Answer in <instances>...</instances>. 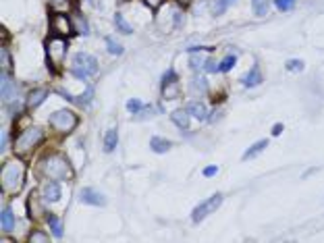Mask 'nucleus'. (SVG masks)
<instances>
[{
	"label": "nucleus",
	"mask_w": 324,
	"mask_h": 243,
	"mask_svg": "<svg viewBox=\"0 0 324 243\" xmlns=\"http://www.w3.org/2000/svg\"><path fill=\"white\" fill-rule=\"evenodd\" d=\"M42 172L50 179L54 181H63V179H69L73 175L71 170V164H69V160L65 158L63 154H50L44 158L42 162Z\"/></svg>",
	"instance_id": "f257e3e1"
},
{
	"label": "nucleus",
	"mask_w": 324,
	"mask_h": 243,
	"mask_svg": "<svg viewBox=\"0 0 324 243\" xmlns=\"http://www.w3.org/2000/svg\"><path fill=\"white\" fill-rule=\"evenodd\" d=\"M0 179H2V189H4V192H8V194L19 192V189L23 187V179H25L23 164L17 162V160L6 162L2 167V175H0Z\"/></svg>",
	"instance_id": "f03ea898"
},
{
	"label": "nucleus",
	"mask_w": 324,
	"mask_h": 243,
	"mask_svg": "<svg viewBox=\"0 0 324 243\" xmlns=\"http://www.w3.org/2000/svg\"><path fill=\"white\" fill-rule=\"evenodd\" d=\"M42 140H44V131L40 127H29V129H25V131H21L15 140L17 156H29L40 146Z\"/></svg>",
	"instance_id": "7ed1b4c3"
},
{
	"label": "nucleus",
	"mask_w": 324,
	"mask_h": 243,
	"mask_svg": "<svg viewBox=\"0 0 324 243\" xmlns=\"http://www.w3.org/2000/svg\"><path fill=\"white\" fill-rule=\"evenodd\" d=\"M71 73L77 77V79L85 81L87 77L98 73V60H96L92 54H87V52H77L73 56V63H71Z\"/></svg>",
	"instance_id": "20e7f679"
},
{
	"label": "nucleus",
	"mask_w": 324,
	"mask_h": 243,
	"mask_svg": "<svg viewBox=\"0 0 324 243\" xmlns=\"http://www.w3.org/2000/svg\"><path fill=\"white\" fill-rule=\"evenodd\" d=\"M65 56H67V40L63 36H56L54 33V36L46 42V58H48L50 67L56 71V69L63 65Z\"/></svg>",
	"instance_id": "39448f33"
},
{
	"label": "nucleus",
	"mask_w": 324,
	"mask_h": 243,
	"mask_svg": "<svg viewBox=\"0 0 324 243\" xmlns=\"http://www.w3.org/2000/svg\"><path fill=\"white\" fill-rule=\"evenodd\" d=\"M50 125L54 127L58 133H69V131H73V127L77 125V117L71 110H56L54 115H50Z\"/></svg>",
	"instance_id": "423d86ee"
},
{
	"label": "nucleus",
	"mask_w": 324,
	"mask_h": 243,
	"mask_svg": "<svg viewBox=\"0 0 324 243\" xmlns=\"http://www.w3.org/2000/svg\"><path fill=\"white\" fill-rule=\"evenodd\" d=\"M221 204H223V195H221V194L210 195L206 202H202L199 206H196L194 214H191V220H194V222H202L206 216H210L212 212H216L218 208H221Z\"/></svg>",
	"instance_id": "0eeeda50"
},
{
	"label": "nucleus",
	"mask_w": 324,
	"mask_h": 243,
	"mask_svg": "<svg viewBox=\"0 0 324 243\" xmlns=\"http://www.w3.org/2000/svg\"><path fill=\"white\" fill-rule=\"evenodd\" d=\"M50 25H52V29H54L56 36H71V33L75 31V25H73V19L71 17H67L65 13H54L50 17Z\"/></svg>",
	"instance_id": "6e6552de"
},
{
	"label": "nucleus",
	"mask_w": 324,
	"mask_h": 243,
	"mask_svg": "<svg viewBox=\"0 0 324 243\" xmlns=\"http://www.w3.org/2000/svg\"><path fill=\"white\" fill-rule=\"evenodd\" d=\"M162 96L164 98H179L181 96V85L177 79V73L169 71L162 79Z\"/></svg>",
	"instance_id": "1a4fd4ad"
},
{
	"label": "nucleus",
	"mask_w": 324,
	"mask_h": 243,
	"mask_svg": "<svg viewBox=\"0 0 324 243\" xmlns=\"http://www.w3.org/2000/svg\"><path fill=\"white\" fill-rule=\"evenodd\" d=\"M0 94H2V102L4 104H11L17 100V94H19V90H17V83L11 79L8 75H0Z\"/></svg>",
	"instance_id": "9d476101"
},
{
	"label": "nucleus",
	"mask_w": 324,
	"mask_h": 243,
	"mask_svg": "<svg viewBox=\"0 0 324 243\" xmlns=\"http://www.w3.org/2000/svg\"><path fill=\"white\" fill-rule=\"evenodd\" d=\"M79 199L83 204H90V206H104L106 204V199H104V195L102 194H98L96 189H81V195H79Z\"/></svg>",
	"instance_id": "9b49d317"
},
{
	"label": "nucleus",
	"mask_w": 324,
	"mask_h": 243,
	"mask_svg": "<svg viewBox=\"0 0 324 243\" xmlns=\"http://www.w3.org/2000/svg\"><path fill=\"white\" fill-rule=\"evenodd\" d=\"M241 83L245 85V88H256V85L262 83V73H260V67L258 65H253L248 73H245L241 77Z\"/></svg>",
	"instance_id": "f8f14e48"
},
{
	"label": "nucleus",
	"mask_w": 324,
	"mask_h": 243,
	"mask_svg": "<svg viewBox=\"0 0 324 243\" xmlns=\"http://www.w3.org/2000/svg\"><path fill=\"white\" fill-rule=\"evenodd\" d=\"M42 195H44V199L46 202H58L60 199V185H58V181H48L46 185H44V189H42Z\"/></svg>",
	"instance_id": "ddd939ff"
},
{
	"label": "nucleus",
	"mask_w": 324,
	"mask_h": 243,
	"mask_svg": "<svg viewBox=\"0 0 324 243\" xmlns=\"http://www.w3.org/2000/svg\"><path fill=\"white\" fill-rule=\"evenodd\" d=\"M46 98H48V92L46 90H33V92H29L27 102H25V108H27V110H36Z\"/></svg>",
	"instance_id": "4468645a"
},
{
	"label": "nucleus",
	"mask_w": 324,
	"mask_h": 243,
	"mask_svg": "<svg viewBox=\"0 0 324 243\" xmlns=\"http://www.w3.org/2000/svg\"><path fill=\"white\" fill-rule=\"evenodd\" d=\"M189 117H191V115H189L187 108H185V110L179 108V110H173V112H171V121H173V123L177 125L179 129H189Z\"/></svg>",
	"instance_id": "2eb2a0df"
},
{
	"label": "nucleus",
	"mask_w": 324,
	"mask_h": 243,
	"mask_svg": "<svg viewBox=\"0 0 324 243\" xmlns=\"http://www.w3.org/2000/svg\"><path fill=\"white\" fill-rule=\"evenodd\" d=\"M27 212H29V219H33V220H38L40 216H42V212H44L40 202H38V194L36 192L27 197Z\"/></svg>",
	"instance_id": "dca6fc26"
},
{
	"label": "nucleus",
	"mask_w": 324,
	"mask_h": 243,
	"mask_svg": "<svg viewBox=\"0 0 324 243\" xmlns=\"http://www.w3.org/2000/svg\"><path fill=\"white\" fill-rule=\"evenodd\" d=\"M187 110H189V115L196 117L198 121L208 119V108L204 106L202 102H189V104H187Z\"/></svg>",
	"instance_id": "f3484780"
},
{
	"label": "nucleus",
	"mask_w": 324,
	"mask_h": 243,
	"mask_svg": "<svg viewBox=\"0 0 324 243\" xmlns=\"http://www.w3.org/2000/svg\"><path fill=\"white\" fill-rule=\"evenodd\" d=\"M150 147H152V152L156 154H164V152H169L173 144L169 140H164V137H152L150 140Z\"/></svg>",
	"instance_id": "a211bd4d"
},
{
	"label": "nucleus",
	"mask_w": 324,
	"mask_h": 243,
	"mask_svg": "<svg viewBox=\"0 0 324 243\" xmlns=\"http://www.w3.org/2000/svg\"><path fill=\"white\" fill-rule=\"evenodd\" d=\"M266 146H268V140H260V142H256L251 147H248V152L243 154V160H251V158H256V156H260L262 152L266 150Z\"/></svg>",
	"instance_id": "6ab92c4d"
},
{
	"label": "nucleus",
	"mask_w": 324,
	"mask_h": 243,
	"mask_svg": "<svg viewBox=\"0 0 324 243\" xmlns=\"http://www.w3.org/2000/svg\"><path fill=\"white\" fill-rule=\"evenodd\" d=\"M119 144V133L117 129H108L106 133H104V152H112Z\"/></svg>",
	"instance_id": "aec40b11"
},
{
	"label": "nucleus",
	"mask_w": 324,
	"mask_h": 243,
	"mask_svg": "<svg viewBox=\"0 0 324 243\" xmlns=\"http://www.w3.org/2000/svg\"><path fill=\"white\" fill-rule=\"evenodd\" d=\"M0 227H2V231H13V227H15V216H13V212H11V208H4L2 210V214H0Z\"/></svg>",
	"instance_id": "412c9836"
},
{
	"label": "nucleus",
	"mask_w": 324,
	"mask_h": 243,
	"mask_svg": "<svg viewBox=\"0 0 324 243\" xmlns=\"http://www.w3.org/2000/svg\"><path fill=\"white\" fill-rule=\"evenodd\" d=\"M48 224H50V229H52V233H54V237H63V222H60V219L58 216H54V214H48Z\"/></svg>",
	"instance_id": "4be33fe9"
},
{
	"label": "nucleus",
	"mask_w": 324,
	"mask_h": 243,
	"mask_svg": "<svg viewBox=\"0 0 324 243\" xmlns=\"http://www.w3.org/2000/svg\"><path fill=\"white\" fill-rule=\"evenodd\" d=\"M115 23H117L119 31H121V33H125V36H129V33L133 31V29H131V25L127 23V19H125V15H123V13H117V15H115Z\"/></svg>",
	"instance_id": "5701e85b"
},
{
	"label": "nucleus",
	"mask_w": 324,
	"mask_h": 243,
	"mask_svg": "<svg viewBox=\"0 0 324 243\" xmlns=\"http://www.w3.org/2000/svg\"><path fill=\"white\" fill-rule=\"evenodd\" d=\"M251 8L256 17H264L268 13V0H251Z\"/></svg>",
	"instance_id": "b1692460"
},
{
	"label": "nucleus",
	"mask_w": 324,
	"mask_h": 243,
	"mask_svg": "<svg viewBox=\"0 0 324 243\" xmlns=\"http://www.w3.org/2000/svg\"><path fill=\"white\" fill-rule=\"evenodd\" d=\"M189 67L194 69V71H199V69H204V67H206V58H204V54H196V52H191Z\"/></svg>",
	"instance_id": "393cba45"
},
{
	"label": "nucleus",
	"mask_w": 324,
	"mask_h": 243,
	"mask_svg": "<svg viewBox=\"0 0 324 243\" xmlns=\"http://www.w3.org/2000/svg\"><path fill=\"white\" fill-rule=\"evenodd\" d=\"M73 25H75L77 31L83 33V36H87V33H90V25H87V21L83 19L81 15H75V17H73Z\"/></svg>",
	"instance_id": "a878e982"
},
{
	"label": "nucleus",
	"mask_w": 324,
	"mask_h": 243,
	"mask_svg": "<svg viewBox=\"0 0 324 243\" xmlns=\"http://www.w3.org/2000/svg\"><path fill=\"white\" fill-rule=\"evenodd\" d=\"M235 60H237V58H235L233 54H229V56H224V58L221 60V65H218V71H221V73H229V71H231V69L235 67Z\"/></svg>",
	"instance_id": "bb28decb"
},
{
	"label": "nucleus",
	"mask_w": 324,
	"mask_h": 243,
	"mask_svg": "<svg viewBox=\"0 0 324 243\" xmlns=\"http://www.w3.org/2000/svg\"><path fill=\"white\" fill-rule=\"evenodd\" d=\"M92 98H94V88H92V85H87V90L81 94V98H77L75 102H77V104H81V106H85V104H90V102H92Z\"/></svg>",
	"instance_id": "cd10ccee"
},
{
	"label": "nucleus",
	"mask_w": 324,
	"mask_h": 243,
	"mask_svg": "<svg viewBox=\"0 0 324 243\" xmlns=\"http://www.w3.org/2000/svg\"><path fill=\"white\" fill-rule=\"evenodd\" d=\"M104 42H106V48H108V52H110V54H115V56L123 54V46H119V44H117V42L112 40V38H106Z\"/></svg>",
	"instance_id": "c85d7f7f"
},
{
	"label": "nucleus",
	"mask_w": 324,
	"mask_h": 243,
	"mask_svg": "<svg viewBox=\"0 0 324 243\" xmlns=\"http://www.w3.org/2000/svg\"><path fill=\"white\" fill-rule=\"evenodd\" d=\"M48 239H50V237L46 235V233H42V231H33L31 235L27 237V241H29V243H38V241H40V243H46Z\"/></svg>",
	"instance_id": "c756f323"
},
{
	"label": "nucleus",
	"mask_w": 324,
	"mask_h": 243,
	"mask_svg": "<svg viewBox=\"0 0 324 243\" xmlns=\"http://www.w3.org/2000/svg\"><path fill=\"white\" fill-rule=\"evenodd\" d=\"M274 4H276L278 11L287 13V11H291V8L295 6V0H274Z\"/></svg>",
	"instance_id": "7c9ffc66"
},
{
	"label": "nucleus",
	"mask_w": 324,
	"mask_h": 243,
	"mask_svg": "<svg viewBox=\"0 0 324 243\" xmlns=\"http://www.w3.org/2000/svg\"><path fill=\"white\" fill-rule=\"evenodd\" d=\"M191 85H194V90L202 92V94L208 90V81L204 79V77H194V81H191Z\"/></svg>",
	"instance_id": "2f4dec72"
},
{
	"label": "nucleus",
	"mask_w": 324,
	"mask_h": 243,
	"mask_svg": "<svg viewBox=\"0 0 324 243\" xmlns=\"http://www.w3.org/2000/svg\"><path fill=\"white\" fill-rule=\"evenodd\" d=\"M0 63H2V71L4 69H11V54H8V50L4 46L0 48Z\"/></svg>",
	"instance_id": "473e14b6"
},
{
	"label": "nucleus",
	"mask_w": 324,
	"mask_h": 243,
	"mask_svg": "<svg viewBox=\"0 0 324 243\" xmlns=\"http://www.w3.org/2000/svg\"><path fill=\"white\" fill-rule=\"evenodd\" d=\"M287 71H303V60H297V58H293V60H287Z\"/></svg>",
	"instance_id": "72a5a7b5"
},
{
	"label": "nucleus",
	"mask_w": 324,
	"mask_h": 243,
	"mask_svg": "<svg viewBox=\"0 0 324 243\" xmlns=\"http://www.w3.org/2000/svg\"><path fill=\"white\" fill-rule=\"evenodd\" d=\"M142 108H144V104L139 102V100H135V98L127 102V110H129V112H133V115H137V112H142Z\"/></svg>",
	"instance_id": "f704fd0d"
},
{
	"label": "nucleus",
	"mask_w": 324,
	"mask_h": 243,
	"mask_svg": "<svg viewBox=\"0 0 324 243\" xmlns=\"http://www.w3.org/2000/svg\"><path fill=\"white\" fill-rule=\"evenodd\" d=\"M226 6H229V0H216L214 6H212V13L214 15H223Z\"/></svg>",
	"instance_id": "c9c22d12"
},
{
	"label": "nucleus",
	"mask_w": 324,
	"mask_h": 243,
	"mask_svg": "<svg viewBox=\"0 0 324 243\" xmlns=\"http://www.w3.org/2000/svg\"><path fill=\"white\" fill-rule=\"evenodd\" d=\"M206 73H216L218 71V65H216V60H206Z\"/></svg>",
	"instance_id": "e433bc0d"
},
{
	"label": "nucleus",
	"mask_w": 324,
	"mask_h": 243,
	"mask_svg": "<svg viewBox=\"0 0 324 243\" xmlns=\"http://www.w3.org/2000/svg\"><path fill=\"white\" fill-rule=\"evenodd\" d=\"M144 2H146L148 6H150V8H154V11H156V8H160V4L164 2V0H144Z\"/></svg>",
	"instance_id": "4c0bfd02"
},
{
	"label": "nucleus",
	"mask_w": 324,
	"mask_h": 243,
	"mask_svg": "<svg viewBox=\"0 0 324 243\" xmlns=\"http://www.w3.org/2000/svg\"><path fill=\"white\" fill-rule=\"evenodd\" d=\"M218 172V167H206L204 169V177H214Z\"/></svg>",
	"instance_id": "58836bf2"
},
{
	"label": "nucleus",
	"mask_w": 324,
	"mask_h": 243,
	"mask_svg": "<svg viewBox=\"0 0 324 243\" xmlns=\"http://www.w3.org/2000/svg\"><path fill=\"white\" fill-rule=\"evenodd\" d=\"M283 129H285V127H283L281 123H276V125L273 127V135H281V133H283Z\"/></svg>",
	"instance_id": "ea45409f"
},
{
	"label": "nucleus",
	"mask_w": 324,
	"mask_h": 243,
	"mask_svg": "<svg viewBox=\"0 0 324 243\" xmlns=\"http://www.w3.org/2000/svg\"><path fill=\"white\" fill-rule=\"evenodd\" d=\"M0 142H2V152H4V147H6V133L2 131V137H0Z\"/></svg>",
	"instance_id": "a19ab883"
},
{
	"label": "nucleus",
	"mask_w": 324,
	"mask_h": 243,
	"mask_svg": "<svg viewBox=\"0 0 324 243\" xmlns=\"http://www.w3.org/2000/svg\"><path fill=\"white\" fill-rule=\"evenodd\" d=\"M177 2H179L181 6H189V4H191V0H177Z\"/></svg>",
	"instance_id": "79ce46f5"
},
{
	"label": "nucleus",
	"mask_w": 324,
	"mask_h": 243,
	"mask_svg": "<svg viewBox=\"0 0 324 243\" xmlns=\"http://www.w3.org/2000/svg\"><path fill=\"white\" fill-rule=\"evenodd\" d=\"M67 2V0H52V4H54V6H60V4H65Z\"/></svg>",
	"instance_id": "37998d69"
},
{
	"label": "nucleus",
	"mask_w": 324,
	"mask_h": 243,
	"mask_svg": "<svg viewBox=\"0 0 324 243\" xmlns=\"http://www.w3.org/2000/svg\"><path fill=\"white\" fill-rule=\"evenodd\" d=\"M233 2H237V0H229V4H233Z\"/></svg>",
	"instance_id": "c03bdc74"
}]
</instances>
